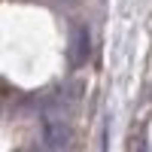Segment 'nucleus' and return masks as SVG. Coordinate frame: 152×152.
<instances>
[{
    "label": "nucleus",
    "mask_w": 152,
    "mask_h": 152,
    "mask_svg": "<svg viewBox=\"0 0 152 152\" xmlns=\"http://www.w3.org/2000/svg\"><path fill=\"white\" fill-rule=\"evenodd\" d=\"M85 55H88V34L79 28L76 37H73V61L79 64V61H85Z\"/></svg>",
    "instance_id": "obj_1"
}]
</instances>
